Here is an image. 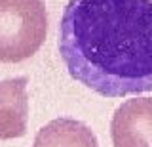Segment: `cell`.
<instances>
[{"instance_id":"1","label":"cell","mask_w":152,"mask_h":147,"mask_svg":"<svg viewBox=\"0 0 152 147\" xmlns=\"http://www.w3.org/2000/svg\"><path fill=\"white\" fill-rule=\"evenodd\" d=\"M57 48L70 77L103 98L152 92V0H69Z\"/></svg>"},{"instance_id":"5","label":"cell","mask_w":152,"mask_h":147,"mask_svg":"<svg viewBox=\"0 0 152 147\" xmlns=\"http://www.w3.org/2000/svg\"><path fill=\"white\" fill-rule=\"evenodd\" d=\"M31 147H99V141L86 122L59 117L38 130Z\"/></svg>"},{"instance_id":"3","label":"cell","mask_w":152,"mask_h":147,"mask_svg":"<svg viewBox=\"0 0 152 147\" xmlns=\"http://www.w3.org/2000/svg\"><path fill=\"white\" fill-rule=\"evenodd\" d=\"M110 137L114 147H152V98H131L118 105Z\"/></svg>"},{"instance_id":"2","label":"cell","mask_w":152,"mask_h":147,"mask_svg":"<svg viewBox=\"0 0 152 147\" xmlns=\"http://www.w3.org/2000/svg\"><path fill=\"white\" fill-rule=\"evenodd\" d=\"M48 36L44 0H0V61L19 63L36 54Z\"/></svg>"},{"instance_id":"4","label":"cell","mask_w":152,"mask_h":147,"mask_svg":"<svg viewBox=\"0 0 152 147\" xmlns=\"http://www.w3.org/2000/svg\"><path fill=\"white\" fill-rule=\"evenodd\" d=\"M27 77L0 80V140H15L27 134Z\"/></svg>"}]
</instances>
